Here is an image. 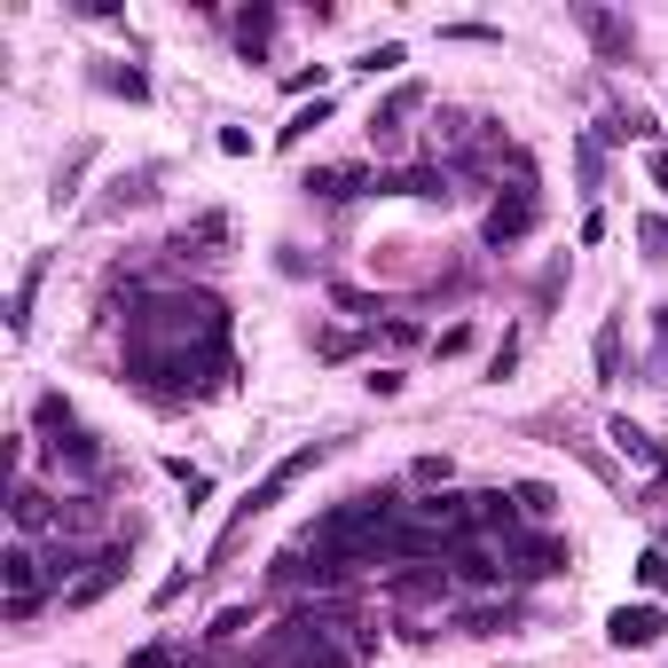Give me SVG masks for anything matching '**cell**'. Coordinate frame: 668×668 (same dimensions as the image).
Listing matches in <instances>:
<instances>
[{
  "mask_svg": "<svg viewBox=\"0 0 668 668\" xmlns=\"http://www.w3.org/2000/svg\"><path fill=\"white\" fill-rule=\"evenodd\" d=\"M103 88H119V95H126V103H142V95H150V79H142V71H134V63H126V71H103Z\"/></svg>",
  "mask_w": 668,
  "mask_h": 668,
  "instance_id": "44dd1931",
  "label": "cell"
},
{
  "mask_svg": "<svg viewBox=\"0 0 668 668\" xmlns=\"http://www.w3.org/2000/svg\"><path fill=\"white\" fill-rule=\"evenodd\" d=\"M88 165H95V150L79 142V150L63 157V174H55V205H63V197H79V174H88Z\"/></svg>",
  "mask_w": 668,
  "mask_h": 668,
  "instance_id": "9a60e30c",
  "label": "cell"
},
{
  "mask_svg": "<svg viewBox=\"0 0 668 668\" xmlns=\"http://www.w3.org/2000/svg\"><path fill=\"white\" fill-rule=\"evenodd\" d=\"M165 660H174V645H142V652H134L126 668H165Z\"/></svg>",
  "mask_w": 668,
  "mask_h": 668,
  "instance_id": "cb8c5ba5",
  "label": "cell"
},
{
  "mask_svg": "<svg viewBox=\"0 0 668 668\" xmlns=\"http://www.w3.org/2000/svg\"><path fill=\"white\" fill-rule=\"evenodd\" d=\"M417 103H425V88H393V95L370 111V142H378V150H393V142H401V119H409Z\"/></svg>",
  "mask_w": 668,
  "mask_h": 668,
  "instance_id": "ba28073f",
  "label": "cell"
},
{
  "mask_svg": "<svg viewBox=\"0 0 668 668\" xmlns=\"http://www.w3.org/2000/svg\"><path fill=\"white\" fill-rule=\"evenodd\" d=\"M652 386H668V307H652Z\"/></svg>",
  "mask_w": 668,
  "mask_h": 668,
  "instance_id": "d6986e66",
  "label": "cell"
},
{
  "mask_svg": "<svg viewBox=\"0 0 668 668\" xmlns=\"http://www.w3.org/2000/svg\"><path fill=\"white\" fill-rule=\"evenodd\" d=\"M322 456H330V441H299L291 456H276V464H268V472L253 480V495H244V504H236V520L220 527V551L236 543V527H244V520H260L268 504H284V495H291V487H299V480H307V472H315ZM220 551H213V558H220Z\"/></svg>",
  "mask_w": 668,
  "mask_h": 668,
  "instance_id": "7a4b0ae2",
  "label": "cell"
},
{
  "mask_svg": "<svg viewBox=\"0 0 668 668\" xmlns=\"http://www.w3.org/2000/svg\"><path fill=\"white\" fill-rule=\"evenodd\" d=\"M220 244H228V213H197L165 253H174V260H220Z\"/></svg>",
  "mask_w": 668,
  "mask_h": 668,
  "instance_id": "5b68a950",
  "label": "cell"
},
{
  "mask_svg": "<svg viewBox=\"0 0 668 668\" xmlns=\"http://www.w3.org/2000/svg\"><path fill=\"white\" fill-rule=\"evenodd\" d=\"M574 165H582V189H598V174H606V157H598V134H582V142H574Z\"/></svg>",
  "mask_w": 668,
  "mask_h": 668,
  "instance_id": "ac0fdd59",
  "label": "cell"
},
{
  "mask_svg": "<svg viewBox=\"0 0 668 668\" xmlns=\"http://www.w3.org/2000/svg\"><path fill=\"white\" fill-rule=\"evenodd\" d=\"M574 24H582V32L598 40V55H606V63H629V48H637V32H629V24H621L614 9H598V0H574Z\"/></svg>",
  "mask_w": 668,
  "mask_h": 668,
  "instance_id": "277c9868",
  "label": "cell"
},
{
  "mask_svg": "<svg viewBox=\"0 0 668 668\" xmlns=\"http://www.w3.org/2000/svg\"><path fill=\"white\" fill-rule=\"evenodd\" d=\"M236 40H244V55H260V48L276 40V9H244V17H236Z\"/></svg>",
  "mask_w": 668,
  "mask_h": 668,
  "instance_id": "4fadbf2b",
  "label": "cell"
},
{
  "mask_svg": "<svg viewBox=\"0 0 668 668\" xmlns=\"http://www.w3.org/2000/svg\"><path fill=\"white\" fill-rule=\"evenodd\" d=\"M322 119H330V95H322V103H299V111H291V126H284L276 142H307V134H315Z\"/></svg>",
  "mask_w": 668,
  "mask_h": 668,
  "instance_id": "2e32d148",
  "label": "cell"
},
{
  "mask_svg": "<svg viewBox=\"0 0 668 668\" xmlns=\"http://www.w3.org/2000/svg\"><path fill=\"white\" fill-rule=\"evenodd\" d=\"M456 629H464V637H487V629H512V614H495V606H472Z\"/></svg>",
  "mask_w": 668,
  "mask_h": 668,
  "instance_id": "ffe728a7",
  "label": "cell"
},
{
  "mask_svg": "<svg viewBox=\"0 0 668 668\" xmlns=\"http://www.w3.org/2000/svg\"><path fill=\"white\" fill-rule=\"evenodd\" d=\"M119 574H126V551H103V558H95V574H88V582H71V606H95V598H103V590H111V582H119Z\"/></svg>",
  "mask_w": 668,
  "mask_h": 668,
  "instance_id": "30bf717a",
  "label": "cell"
},
{
  "mask_svg": "<svg viewBox=\"0 0 668 668\" xmlns=\"http://www.w3.org/2000/svg\"><path fill=\"white\" fill-rule=\"evenodd\" d=\"M512 504H520L527 520H551V512H558V495H551L543 480H520V487H512Z\"/></svg>",
  "mask_w": 668,
  "mask_h": 668,
  "instance_id": "5bb4252c",
  "label": "cell"
},
{
  "mask_svg": "<svg viewBox=\"0 0 668 668\" xmlns=\"http://www.w3.org/2000/svg\"><path fill=\"white\" fill-rule=\"evenodd\" d=\"M535 220H543V197H535V182H512L504 197L487 205V244H495V253H512L520 236H535Z\"/></svg>",
  "mask_w": 668,
  "mask_h": 668,
  "instance_id": "3957f363",
  "label": "cell"
},
{
  "mask_svg": "<svg viewBox=\"0 0 668 668\" xmlns=\"http://www.w3.org/2000/svg\"><path fill=\"white\" fill-rule=\"evenodd\" d=\"M40 276H48V260H32V268H24V284H17V299H9V330H17V339L32 330V291H40Z\"/></svg>",
  "mask_w": 668,
  "mask_h": 668,
  "instance_id": "7c38bea8",
  "label": "cell"
},
{
  "mask_svg": "<svg viewBox=\"0 0 668 668\" xmlns=\"http://www.w3.org/2000/svg\"><path fill=\"white\" fill-rule=\"evenodd\" d=\"M9 512H17V527H24V535H32V527H55L48 495H40V487H24V480H17V495H9Z\"/></svg>",
  "mask_w": 668,
  "mask_h": 668,
  "instance_id": "8fae6325",
  "label": "cell"
},
{
  "mask_svg": "<svg viewBox=\"0 0 668 668\" xmlns=\"http://www.w3.org/2000/svg\"><path fill=\"white\" fill-rule=\"evenodd\" d=\"M401 63H409V55H401V40H386V48H370V55H362V71H401Z\"/></svg>",
  "mask_w": 668,
  "mask_h": 668,
  "instance_id": "603a6c76",
  "label": "cell"
},
{
  "mask_svg": "<svg viewBox=\"0 0 668 668\" xmlns=\"http://www.w3.org/2000/svg\"><path fill=\"white\" fill-rule=\"evenodd\" d=\"M307 189L330 197V205H347V197H378V174H354V165H315Z\"/></svg>",
  "mask_w": 668,
  "mask_h": 668,
  "instance_id": "52a82bcc",
  "label": "cell"
},
{
  "mask_svg": "<svg viewBox=\"0 0 668 668\" xmlns=\"http://www.w3.org/2000/svg\"><path fill=\"white\" fill-rule=\"evenodd\" d=\"M660 629H668V621H660V606H621V614L606 621V637H614L621 652H645V645H660Z\"/></svg>",
  "mask_w": 668,
  "mask_h": 668,
  "instance_id": "8992f818",
  "label": "cell"
},
{
  "mask_svg": "<svg viewBox=\"0 0 668 668\" xmlns=\"http://www.w3.org/2000/svg\"><path fill=\"white\" fill-rule=\"evenodd\" d=\"M598 378H606V386L621 378V322H606V330H598Z\"/></svg>",
  "mask_w": 668,
  "mask_h": 668,
  "instance_id": "e0dca14e",
  "label": "cell"
},
{
  "mask_svg": "<svg viewBox=\"0 0 668 668\" xmlns=\"http://www.w3.org/2000/svg\"><path fill=\"white\" fill-rule=\"evenodd\" d=\"M645 174H652V189L668 197V150H652V157H645Z\"/></svg>",
  "mask_w": 668,
  "mask_h": 668,
  "instance_id": "d4e9b609",
  "label": "cell"
},
{
  "mask_svg": "<svg viewBox=\"0 0 668 668\" xmlns=\"http://www.w3.org/2000/svg\"><path fill=\"white\" fill-rule=\"evenodd\" d=\"M126 378L157 401H189L236 386L228 307L213 291H150L126 322Z\"/></svg>",
  "mask_w": 668,
  "mask_h": 668,
  "instance_id": "6da1fadb",
  "label": "cell"
},
{
  "mask_svg": "<svg viewBox=\"0 0 668 668\" xmlns=\"http://www.w3.org/2000/svg\"><path fill=\"white\" fill-rule=\"evenodd\" d=\"M150 197H157V174H150V165H134V174H119V182H111V197L95 205V220H119V213L150 205Z\"/></svg>",
  "mask_w": 668,
  "mask_h": 668,
  "instance_id": "9c48e42d",
  "label": "cell"
},
{
  "mask_svg": "<svg viewBox=\"0 0 668 668\" xmlns=\"http://www.w3.org/2000/svg\"><path fill=\"white\" fill-rule=\"evenodd\" d=\"M637 574H645V590H668V543H660V551H645V558H637Z\"/></svg>",
  "mask_w": 668,
  "mask_h": 668,
  "instance_id": "7402d4cb",
  "label": "cell"
}]
</instances>
